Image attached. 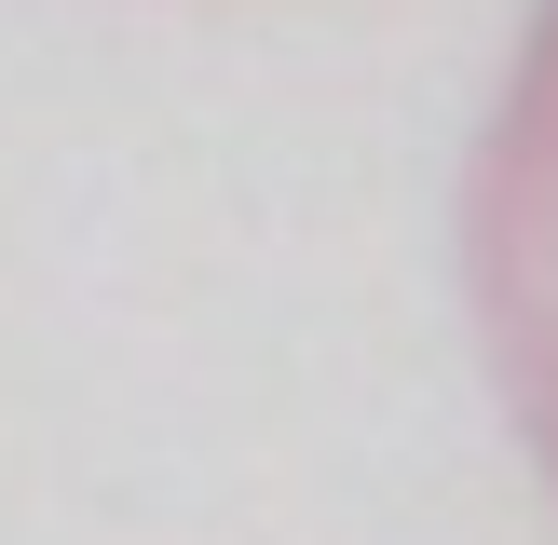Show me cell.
I'll return each mask as SVG.
<instances>
[{
	"mask_svg": "<svg viewBox=\"0 0 558 545\" xmlns=\"http://www.w3.org/2000/svg\"><path fill=\"white\" fill-rule=\"evenodd\" d=\"M463 287L490 327V382H505L532 463L558 477V0L532 14L505 109L477 136V178H463Z\"/></svg>",
	"mask_w": 558,
	"mask_h": 545,
	"instance_id": "6da1fadb",
	"label": "cell"
}]
</instances>
